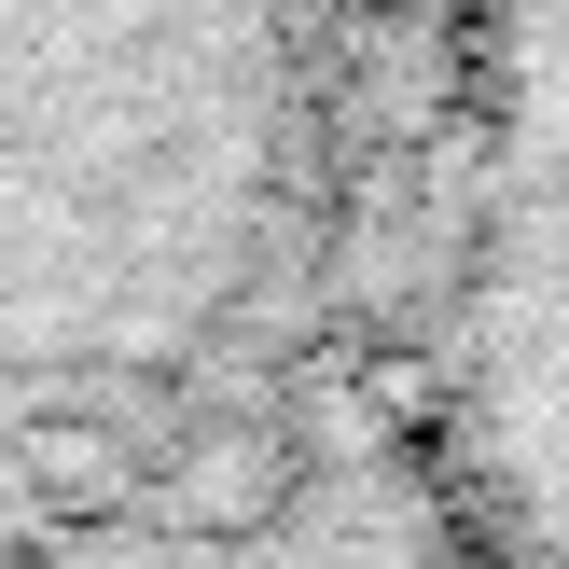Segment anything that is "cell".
<instances>
[{"instance_id":"1","label":"cell","mask_w":569,"mask_h":569,"mask_svg":"<svg viewBox=\"0 0 569 569\" xmlns=\"http://www.w3.org/2000/svg\"><path fill=\"white\" fill-rule=\"evenodd\" d=\"M333 0H0V431L42 472L264 320L320 194Z\"/></svg>"},{"instance_id":"2","label":"cell","mask_w":569,"mask_h":569,"mask_svg":"<svg viewBox=\"0 0 569 569\" xmlns=\"http://www.w3.org/2000/svg\"><path fill=\"white\" fill-rule=\"evenodd\" d=\"M445 376H459V459L500 556L569 569V0H487Z\"/></svg>"}]
</instances>
